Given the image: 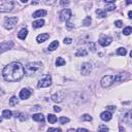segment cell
Returning <instances> with one entry per match:
<instances>
[{
    "instance_id": "cell-33",
    "label": "cell",
    "mask_w": 132,
    "mask_h": 132,
    "mask_svg": "<svg viewBox=\"0 0 132 132\" xmlns=\"http://www.w3.org/2000/svg\"><path fill=\"white\" fill-rule=\"evenodd\" d=\"M59 122H60L61 124H66V123L69 122V119L66 118V117H62V118L59 119Z\"/></svg>"
},
{
    "instance_id": "cell-7",
    "label": "cell",
    "mask_w": 132,
    "mask_h": 132,
    "mask_svg": "<svg viewBox=\"0 0 132 132\" xmlns=\"http://www.w3.org/2000/svg\"><path fill=\"white\" fill-rule=\"evenodd\" d=\"M71 17V10L69 8H65L61 11L60 14V20L62 22H67Z\"/></svg>"
},
{
    "instance_id": "cell-8",
    "label": "cell",
    "mask_w": 132,
    "mask_h": 132,
    "mask_svg": "<svg viewBox=\"0 0 132 132\" xmlns=\"http://www.w3.org/2000/svg\"><path fill=\"white\" fill-rule=\"evenodd\" d=\"M92 70V64L89 62H85L83 63V65L81 67V72L83 75H88V74L91 72Z\"/></svg>"
},
{
    "instance_id": "cell-13",
    "label": "cell",
    "mask_w": 132,
    "mask_h": 132,
    "mask_svg": "<svg viewBox=\"0 0 132 132\" xmlns=\"http://www.w3.org/2000/svg\"><path fill=\"white\" fill-rule=\"evenodd\" d=\"M30 96H31V91L29 89H27V88L22 89V91L20 92V98L23 99V100L28 99Z\"/></svg>"
},
{
    "instance_id": "cell-4",
    "label": "cell",
    "mask_w": 132,
    "mask_h": 132,
    "mask_svg": "<svg viewBox=\"0 0 132 132\" xmlns=\"http://www.w3.org/2000/svg\"><path fill=\"white\" fill-rule=\"evenodd\" d=\"M113 83H114L113 75H105V76H103L101 78V81H100V85H101V87H103V88L111 87Z\"/></svg>"
},
{
    "instance_id": "cell-49",
    "label": "cell",
    "mask_w": 132,
    "mask_h": 132,
    "mask_svg": "<svg viewBox=\"0 0 132 132\" xmlns=\"http://www.w3.org/2000/svg\"><path fill=\"white\" fill-rule=\"evenodd\" d=\"M131 2H132V0H126V4H131Z\"/></svg>"
},
{
    "instance_id": "cell-34",
    "label": "cell",
    "mask_w": 132,
    "mask_h": 132,
    "mask_svg": "<svg viewBox=\"0 0 132 132\" xmlns=\"http://www.w3.org/2000/svg\"><path fill=\"white\" fill-rule=\"evenodd\" d=\"M98 131H108V127L105 125H100L98 127Z\"/></svg>"
},
{
    "instance_id": "cell-18",
    "label": "cell",
    "mask_w": 132,
    "mask_h": 132,
    "mask_svg": "<svg viewBox=\"0 0 132 132\" xmlns=\"http://www.w3.org/2000/svg\"><path fill=\"white\" fill-rule=\"evenodd\" d=\"M45 16H47V10L39 9L33 14V18H40V17H45Z\"/></svg>"
},
{
    "instance_id": "cell-42",
    "label": "cell",
    "mask_w": 132,
    "mask_h": 132,
    "mask_svg": "<svg viewBox=\"0 0 132 132\" xmlns=\"http://www.w3.org/2000/svg\"><path fill=\"white\" fill-rule=\"evenodd\" d=\"M54 111H55L56 113H60V112L62 111V108L59 107V106H57V105H55V106H54Z\"/></svg>"
},
{
    "instance_id": "cell-9",
    "label": "cell",
    "mask_w": 132,
    "mask_h": 132,
    "mask_svg": "<svg viewBox=\"0 0 132 132\" xmlns=\"http://www.w3.org/2000/svg\"><path fill=\"white\" fill-rule=\"evenodd\" d=\"M14 41H6V42H2L0 43V54L6 52L7 50H10L11 48L14 47Z\"/></svg>"
},
{
    "instance_id": "cell-52",
    "label": "cell",
    "mask_w": 132,
    "mask_h": 132,
    "mask_svg": "<svg viewBox=\"0 0 132 132\" xmlns=\"http://www.w3.org/2000/svg\"><path fill=\"white\" fill-rule=\"evenodd\" d=\"M2 1H5V0H2Z\"/></svg>"
},
{
    "instance_id": "cell-27",
    "label": "cell",
    "mask_w": 132,
    "mask_h": 132,
    "mask_svg": "<svg viewBox=\"0 0 132 132\" xmlns=\"http://www.w3.org/2000/svg\"><path fill=\"white\" fill-rule=\"evenodd\" d=\"M117 54L120 55V56H125L126 54H127V50H126L125 48H119L117 50Z\"/></svg>"
},
{
    "instance_id": "cell-26",
    "label": "cell",
    "mask_w": 132,
    "mask_h": 132,
    "mask_svg": "<svg viewBox=\"0 0 132 132\" xmlns=\"http://www.w3.org/2000/svg\"><path fill=\"white\" fill-rule=\"evenodd\" d=\"M2 116H3L4 119H10L13 114H11V112H10V111H8V110H4V111L2 112Z\"/></svg>"
},
{
    "instance_id": "cell-47",
    "label": "cell",
    "mask_w": 132,
    "mask_h": 132,
    "mask_svg": "<svg viewBox=\"0 0 132 132\" xmlns=\"http://www.w3.org/2000/svg\"><path fill=\"white\" fill-rule=\"evenodd\" d=\"M39 3V0H32V5H35Z\"/></svg>"
},
{
    "instance_id": "cell-45",
    "label": "cell",
    "mask_w": 132,
    "mask_h": 132,
    "mask_svg": "<svg viewBox=\"0 0 132 132\" xmlns=\"http://www.w3.org/2000/svg\"><path fill=\"white\" fill-rule=\"evenodd\" d=\"M76 131H81V132H88V129L86 128H77Z\"/></svg>"
},
{
    "instance_id": "cell-22",
    "label": "cell",
    "mask_w": 132,
    "mask_h": 132,
    "mask_svg": "<svg viewBox=\"0 0 132 132\" xmlns=\"http://www.w3.org/2000/svg\"><path fill=\"white\" fill-rule=\"evenodd\" d=\"M88 55V52L87 50H85V49H79L76 51V53H75V56L76 57H82V56H87Z\"/></svg>"
},
{
    "instance_id": "cell-28",
    "label": "cell",
    "mask_w": 132,
    "mask_h": 132,
    "mask_svg": "<svg viewBox=\"0 0 132 132\" xmlns=\"http://www.w3.org/2000/svg\"><path fill=\"white\" fill-rule=\"evenodd\" d=\"M116 9V5H114L113 3H111V4H107L106 6H105V11H113Z\"/></svg>"
},
{
    "instance_id": "cell-11",
    "label": "cell",
    "mask_w": 132,
    "mask_h": 132,
    "mask_svg": "<svg viewBox=\"0 0 132 132\" xmlns=\"http://www.w3.org/2000/svg\"><path fill=\"white\" fill-rule=\"evenodd\" d=\"M130 77L129 73H119L117 75H113L114 82H124L126 79H128Z\"/></svg>"
},
{
    "instance_id": "cell-1",
    "label": "cell",
    "mask_w": 132,
    "mask_h": 132,
    "mask_svg": "<svg viewBox=\"0 0 132 132\" xmlns=\"http://www.w3.org/2000/svg\"><path fill=\"white\" fill-rule=\"evenodd\" d=\"M25 74L24 66L20 62H11L2 71V75L6 82H18Z\"/></svg>"
},
{
    "instance_id": "cell-46",
    "label": "cell",
    "mask_w": 132,
    "mask_h": 132,
    "mask_svg": "<svg viewBox=\"0 0 132 132\" xmlns=\"http://www.w3.org/2000/svg\"><path fill=\"white\" fill-rule=\"evenodd\" d=\"M105 3H114L116 2V0H103Z\"/></svg>"
},
{
    "instance_id": "cell-14",
    "label": "cell",
    "mask_w": 132,
    "mask_h": 132,
    "mask_svg": "<svg viewBox=\"0 0 132 132\" xmlns=\"http://www.w3.org/2000/svg\"><path fill=\"white\" fill-rule=\"evenodd\" d=\"M112 117H113V114L110 111H105V112H102L101 114H100V118L101 120H103V121H110V120H112Z\"/></svg>"
},
{
    "instance_id": "cell-36",
    "label": "cell",
    "mask_w": 132,
    "mask_h": 132,
    "mask_svg": "<svg viewBox=\"0 0 132 132\" xmlns=\"http://www.w3.org/2000/svg\"><path fill=\"white\" fill-rule=\"evenodd\" d=\"M88 47H89V49H90V51H92V52H94L96 49H95V44L93 43V42H89L88 43Z\"/></svg>"
},
{
    "instance_id": "cell-39",
    "label": "cell",
    "mask_w": 132,
    "mask_h": 132,
    "mask_svg": "<svg viewBox=\"0 0 132 132\" xmlns=\"http://www.w3.org/2000/svg\"><path fill=\"white\" fill-rule=\"evenodd\" d=\"M48 131H49V132H52V131L61 132V131H62V129H61V128H49V129H48Z\"/></svg>"
},
{
    "instance_id": "cell-30",
    "label": "cell",
    "mask_w": 132,
    "mask_h": 132,
    "mask_svg": "<svg viewBox=\"0 0 132 132\" xmlns=\"http://www.w3.org/2000/svg\"><path fill=\"white\" fill-rule=\"evenodd\" d=\"M91 22H92L91 17H86V19L83 21V25L84 26H90L91 25Z\"/></svg>"
},
{
    "instance_id": "cell-20",
    "label": "cell",
    "mask_w": 132,
    "mask_h": 132,
    "mask_svg": "<svg viewBox=\"0 0 132 132\" xmlns=\"http://www.w3.org/2000/svg\"><path fill=\"white\" fill-rule=\"evenodd\" d=\"M43 25H44V21L42 19L37 20V21L32 23V26H33V28H35V29H37V28H41Z\"/></svg>"
},
{
    "instance_id": "cell-44",
    "label": "cell",
    "mask_w": 132,
    "mask_h": 132,
    "mask_svg": "<svg viewBox=\"0 0 132 132\" xmlns=\"http://www.w3.org/2000/svg\"><path fill=\"white\" fill-rule=\"evenodd\" d=\"M67 28H68V29H72V28L74 27V25L73 24H71V23H67Z\"/></svg>"
},
{
    "instance_id": "cell-31",
    "label": "cell",
    "mask_w": 132,
    "mask_h": 132,
    "mask_svg": "<svg viewBox=\"0 0 132 132\" xmlns=\"http://www.w3.org/2000/svg\"><path fill=\"white\" fill-rule=\"evenodd\" d=\"M131 31H132V28H131L130 26L125 27V28H124V30H123V34H124V35H130Z\"/></svg>"
},
{
    "instance_id": "cell-16",
    "label": "cell",
    "mask_w": 132,
    "mask_h": 132,
    "mask_svg": "<svg viewBox=\"0 0 132 132\" xmlns=\"http://www.w3.org/2000/svg\"><path fill=\"white\" fill-rule=\"evenodd\" d=\"M33 121H36V122H44V117L42 113H34L32 116Z\"/></svg>"
},
{
    "instance_id": "cell-24",
    "label": "cell",
    "mask_w": 132,
    "mask_h": 132,
    "mask_svg": "<svg viewBox=\"0 0 132 132\" xmlns=\"http://www.w3.org/2000/svg\"><path fill=\"white\" fill-rule=\"evenodd\" d=\"M96 15L98 16V18H105L106 17V11L104 9H97Z\"/></svg>"
},
{
    "instance_id": "cell-50",
    "label": "cell",
    "mask_w": 132,
    "mask_h": 132,
    "mask_svg": "<svg viewBox=\"0 0 132 132\" xmlns=\"http://www.w3.org/2000/svg\"><path fill=\"white\" fill-rule=\"evenodd\" d=\"M27 1H28V0H21V2H22V3H26Z\"/></svg>"
},
{
    "instance_id": "cell-25",
    "label": "cell",
    "mask_w": 132,
    "mask_h": 132,
    "mask_svg": "<svg viewBox=\"0 0 132 132\" xmlns=\"http://www.w3.org/2000/svg\"><path fill=\"white\" fill-rule=\"evenodd\" d=\"M63 65H65V60L61 58V57H58L56 60V66H63Z\"/></svg>"
},
{
    "instance_id": "cell-43",
    "label": "cell",
    "mask_w": 132,
    "mask_h": 132,
    "mask_svg": "<svg viewBox=\"0 0 132 132\" xmlns=\"http://www.w3.org/2000/svg\"><path fill=\"white\" fill-rule=\"evenodd\" d=\"M107 111H114L116 110V106H113V105H110V106H107Z\"/></svg>"
},
{
    "instance_id": "cell-12",
    "label": "cell",
    "mask_w": 132,
    "mask_h": 132,
    "mask_svg": "<svg viewBox=\"0 0 132 132\" xmlns=\"http://www.w3.org/2000/svg\"><path fill=\"white\" fill-rule=\"evenodd\" d=\"M64 99V93L63 92H57V93L52 95V100L54 102H61Z\"/></svg>"
},
{
    "instance_id": "cell-10",
    "label": "cell",
    "mask_w": 132,
    "mask_h": 132,
    "mask_svg": "<svg viewBox=\"0 0 132 132\" xmlns=\"http://www.w3.org/2000/svg\"><path fill=\"white\" fill-rule=\"evenodd\" d=\"M113 41V38L111 36H101L99 38V44L102 45V47H107V45H110Z\"/></svg>"
},
{
    "instance_id": "cell-17",
    "label": "cell",
    "mask_w": 132,
    "mask_h": 132,
    "mask_svg": "<svg viewBox=\"0 0 132 132\" xmlns=\"http://www.w3.org/2000/svg\"><path fill=\"white\" fill-rule=\"evenodd\" d=\"M28 35V30L26 29V28H23V29L20 30V32L18 33V37L20 39H22V40H24V39L27 37Z\"/></svg>"
},
{
    "instance_id": "cell-2",
    "label": "cell",
    "mask_w": 132,
    "mask_h": 132,
    "mask_svg": "<svg viewBox=\"0 0 132 132\" xmlns=\"http://www.w3.org/2000/svg\"><path fill=\"white\" fill-rule=\"evenodd\" d=\"M42 68V63L41 62H31L28 63L25 66L24 70H25V74L28 76L34 75L36 72H38Z\"/></svg>"
},
{
    "instance_id": "cell-21",
    "label": "cell",
    "mask_w": 132,
    "mask_h": 132,
    "mask_svg": "<svg viewBox=\"0 0 132 132\" xmlns=\"http://www.w3.org/2000/svg\"><path fill=\"white\" fill-rule=\"evenodd\" d=\"M59 47V41H57V40H54L53 42H51L50 45H49V51H55L57 50V48Z\"/></svg>"
},
{
    "instance_id": "cell-15",
    "label": "cell",
    "mask_w": 132,
    "mask_h": 132,
    "mask_svg": "<svg viewBox=\"0 0 132 132\" xmlns=\"http://www.w3.org/2000/svg\"><path fill=\"white\" fill-rule=\"evenodd\" d=\"M50 37V34L49 33H41L36 37V41L38 43H41V42H44L47 39Z\"/></svg>"
},
{
    "instance_id": "cell-40",
    "label": "cell",
    "mask_w": 132,
    "mask_h": 132,
    "mask_svg": "<svg viewBox=\"0 0 132 132\" xmlns=\"http://www.w3.org/2000/svg\"><path fill=\"white\" fill-rule=\"evenodd\" d=\"M114 25H116L117 27H119V28H121V27L123 26V22H122V21H116Z\"/></svg>"
},
{
    "instance_id": "cell-3",
    "label": "cell",
    "mask_w": 132,
    "mask_h": 132,
    "mask_svg": "<svg viewBox=\"0 0 132 132\" xmlns=\"http://www.w3.org/2000/svg\"><path fill=\"white\" fill-rule=\"evenodd\" d=\"M52 85V77L50 74H47V75H44L41 79H39V82L37 84L38 88H48Z\"/></svg>"
},
{
    "instance_id": "cell-6",
    "label": "cell",
    "mask_w": 132,
    "mask_h": 132,
    "mask_svg": "<svg viewBox=\"0 0 132 132\" xmlns=\"http://www.w3.org/2000/svg\"><path fill=\"white\" fill-rule=\"evenodd\" d=\"M17 22H18V18L17 17H10V18H6L4 22V28L5 29H13V28L16 26Z\"/></svg>"
},
{
    "instance_id": "cell-41",
    "label": "cell",
    "mask_w": 132,
    "mask_h": 132,
    "mask_svg": "<svg viewBox=\"0 0 132 132\" xmlns=\"http://www.w3.org/2000/svg\"><path fill=\"white\" fill-rule=\"evenodd\" d=\"M11 114H13L15 118H19L20 114H21V113H20V112H14V113H11Z\"/></svg>"
},
{
    "instance_id": "cell-29",
    "label": "cell",
    "mask_w": 132,
    "mask_h": 132,
    "mask_svg": "<svg viewBox=\"0 0 132 132\" xmlns=\"http://www.w3.org/2000/svg\"><path fill=\"white\" fill-rule=\"evenodd\" d=\"M17 103H18V98H17L16 96H13L11 98L9 99V104L11 106H14V105H17Z\"/></svg>"
},
{
    "instance_id": "cell-19",
    "label": "cell",
    "mask_w": 132,
    "mask_h": 132,
    "mask_svg": "<svg viewBox=\"0 0 132 132\" xmlns=\"http://www.w3.org/2000/svg\"><path fill=\"white\" fill-rule=\"evenodd\" d=\"M123 120L125 123L127 124H131V111H127L125 113H124V117H123Z\"/></svg>"
},
{
    "instance_id": "cell-38",
    "label": "cell",
    "mask_w": 132,
    "mask_h": 132,
    "mask_svg": "<svg viewBox=\"0 0 132 132\" xmlns=\"http://www.w3.org/2000/svg\"><path fill=\"white\" fill-rule=\"evenodd\" d=\"M71 41H72V39H71L70 37H66V38H64V43H65V44H70Z\"/></svg>"
},
{
    "instance_id": "cell-51",
    "label": "cell",
    "mask_w": 132,
    "mask_h": 132,
    "mask_svg": "<svg viewBox=\"0 0 132 132\" xmlns=\"http://www.w3.org/2000/svg\"><path fill=\"white\" fill-rule=\"evenodd\" d=\"M1 122H2V119H1V118H0V123H1Z\"/></svg>"
},
{
    "instance_id": "cell-23",
    "label": "cell",
    "mask_w": 132,
    "mask_h": 132,
    "mask_svg": "<svg viewBox=\"0 0 132 132\" xmlns=\"http://www.w3.org/2000/svg\"><path fill=\"white\" fill-rule=\"evenodd\" d=\"M48 121L50 124H55L57 122V117L54 116V114H52V113H49L48 114Z\"/></svg>"
},
{
    "instance_id": "cell-32",
    "label": "cell",
    "mask_w": 132,
    "mask_h": 132,
    "mask_svg": "<svg viewBox=\"0 0 132 132\" xmlns=\"http://www.w3.org/2000/svg\"><path fill=\"white\" fill-rule=\"evenodd\" d=\"M82 119H83V121H90V122L92 121V117L88 113H85L84 116L82 117Z\"/></svg>"
},
{
    "instance_id": "cell-5",
    "label": "cell",
    "mask_w": 132,
    "mask_h": 132,
    "mask_svg": "<svg viewBox=\"0 0 132 132\" xmlns=\"http://www.w3.org/2000/svg\"><path fill=\"white\" fill-rule=\"evenodd\" d=\"M16 3L14 1H9L6 3L0 4V13H10L15 8Z\"/></svg>"
},
{
    "instance_id": "cell-37",
    "label": "cell",
    "mask_w": 132,
    "mask_h": 132,
    "mask_svg": "<svg viewBox=\"0 0 132 132\" xmlns=\"http://www.w3.org/2000/svg\"><path fill=\"white\" fill-rule=\"evenodd\" d=\"M43 2L45 4H48V5H52V4H54L56 2V0H43Z\"/></svg>"
},
{
    "instance_id": "cell-48",
    "label": "cell",
    "mask_w": 132,
    "mask_h": 132,
    "mask_svg": "<svg viewBox=\"0 0 132 132\" xmlns=\"http://www.w3.org/2000/svg\"><path fill=\"white\" fill-rule=\"evenodd\" d=\"M128 18L129 19H132V11L129 10V13H128Z\"/></svg>"
},
{
    "instance_id": "cell-35",
    "label": "cell",
    "mask_w": 132,
    "mask_h": 132,
    "mask_svg": "<svg viewBox=\"0 0 132 132\" xmlns=\"http://www.w3.org/2000/svg\"><path fill=\"white\" fill-rule=\"evenodd\" d=\"M69 3H70L69 0H60V4L62 6H66V5H68Z\"/></svg>"
}]
</instances>
